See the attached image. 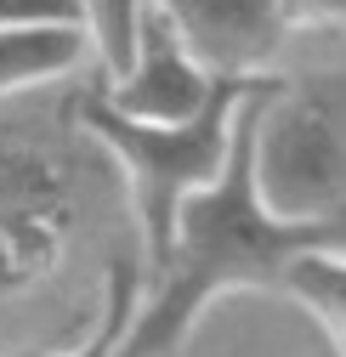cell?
<instances>
[{
	"mask_svg": "<svg viewBox=\"0 0 346 357\" xmlns=\"http://www.w3.org/2000/svg\"><path fill=\"white\" fill-rule=\"evenodd\" d=\"M267 74L233 114V142L216 170V182L182 199L170 244L153 266H142V295L125 324L114 357H176L193 324L210 312V301L244 295V289H284V273L307 250H346V215L340 221H284L255 193V165H250V130L255 102L273 91Z\"/></svg>",
	"mask_w": 346,
	"mask_h": 357,
	"instance_id": "cell-1",
	"label": "cell"
},
{
	"mask_svg": "<svg viewBox=\"0 0 346 357\" xmlns=\"http://www.w3.org/2000/svg\"><path fill=\"white\" fill-rule=\"evenodd\" d=\"M267 74L255 79H216L210 97L193 119L176 125H142V119H125L114 114L97 85L74 102V125L85 142H97L103 153H114L119 176H125V193H131V215L142 227V266H153L170 244V227H176V210L188 193H199L204 182H216V170L227 159L233 142V114L239 102L262 85Z\"/></svg>",
	"mask_w": 346,
	"mask_h": 357,
	"instance_id": "cell-2",
	"label": "cell"
},
{
	"mask_svg": "<svg viewBox=\"0 0 346 357\" xmlns=\"http://www.w3.org/2000/svg\"><path fill=\"white\" fill-rule=\"evenodd\" d=\"M255 193L284 221H340L346 215V79L284 85L255 102L250 130Z\"/></svg>",
	"mask_w": 346,
	"mask_h": 357,
	"instance_id": "cell-3",
	"label": "cell"
},
{
	"mask_svg": "<svg viewBox=\"0 0 346 357\" xmlns=\"http://www.w3.org/2000/svg\"><path fill=\"white\" fill-rule=\"evenodd\" d=\"M74 227V170L34 142L0 148V295L40 284Z\"/></svg>",
	"mask_w": 346,
	"mask_h": 357,
	"instance_id": "cell-4",
	"label": "cell"
},
{
	"mask_svg": "<svg viewBox=\"0 0 346 357\" xmlns=\"http://www.w3.org/2000/svg\"><path fill=\"white\" fill-rule=\"evenodd\" d=\"M210 74L182 52L176 29L159 17V6H142V23H137V46L125 57L119 74H108L97 85V97L125 114V119H142V125H176V119H193L210 97Z\"/></svg>",
	"mask_w": 346,
	"mask_h": 357,
	"instance_id": "cell-5",
	"label": "cell"
},
{
	"mask_svg": "<svg viewBox=\"0 0 346 357\" xmlns=\"http://www.w3.org/2000/svg\"><path fill=\"white\" fill-rule=\"evenodd\" d=\"M159 17L176 29L182 52L210 74V79H255L267 74L284 17L278 0H148Z\"/></svg>",
	"mask_w": 346,
	"mask_h": 357,
	"instance_id": "cell-6",
	"label": "cell"
},
{
	"mask_svg": "<svg viewBox=\"0 0 346 357\" xmlns=\"http://www.w3.org/2000/svg\"><path fill=\"white\" fill-rule=\"evenodd\" d=\"M91 52L80 23H52V29H0V97L40 91L74 74Z\"/></svg>",
	"mask_w": 346,
	"mask_h": 357,
	"instance_id": "cell-7",
	"label": "cell"
},
{
	"mask_svg": "<svg viewBox=\"0 0 346 357\" xmlns=\"http://www.w3.org/2000/svg\"><path fill=\"white\" fill-rule=\"evenodd\" d=\"M278 295L295 301L335 340V351L346 357V250H307V255H295Z\"/></svg>",
	"mask_w": 346,
	"mask_h": 357,
	"instance_id": "cell-8",
	"label": "cell"
},
{
	"mask_svg": "<svg viewBox=\"0 0 346 357\" xmlns=\"http://www.w3.org/2000/svg\"><path fill=\"white\" fill-rule=\"evenodd\" d=\"M137 295H142V261H114L108 266V289H103V312H97V324H91V335H85L80 346H68V351H46V357H114V346H119V335H125V324H131V312H137Z\"/></svg>",
	"mask_w": 346,
	"mask_h": 357,
	"instance_id": "cell-9",
	"label": "cell"
},
{
	"mask_svg": "<svg viewBox=\"0 0 346 357\" xmlns=\"http://www.w3.org/2000/svg\"><path fill=\"white\" fill-rule=\"evenodd\" d=\"M142 6H148V0H80V23H85L91 52L103 57V74L125 68V57H131V46H137Z\"/></svg>",
	"mask_w": 346,
	"mask_h": 357,
	"instance_id": "cell-10",
	"label": "cell"
},
{
	"mask_svg": "<svg viewBox=\"0 0 346 357\" xmlns=\"http://www.w3.org/2000/svg\"><path fill=\"white\" fill-rule=\"evenodd\" d=\"M52 23H80V0H0V29H52Z\"/></svg>",
	"mask_w": 346,
	"mask_h": 357,
	"instance_id": "cell-11",
	"label": "cell"
},
{
	"mask_svg": "<svg viewBox=\"0 0 346 357\" xmlns=\"http://www.w3.org/2000/svg\"><path fill=\"white\" fill-rule=\"evenodd\" d=\"M284 29H346V0H278Z\"/></svg>",
	"mask_w": 346,
	"mask_h": 357,
	"instance_id": "cell-12",
	"label": "cell"
},
{
	"mask_svg": "<svg viewBox=\"0 0 346 357\" xmlns=\"http://www.w3.org/2000/svg\"><path fill=\"white\" fill-rule=\"evenodd\" d=\"M52 346H23V351H0V357H46Z\"/></svg>",
	"mask_w": 346,
	"mask_h": 357,
	"instance_id": "cell-13",
	"label": "cell"
}]
</instances>
